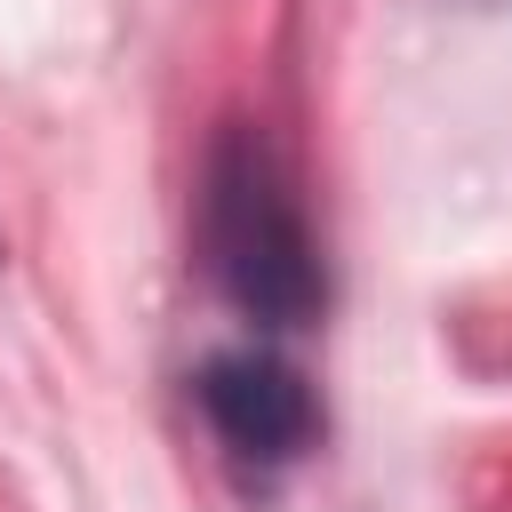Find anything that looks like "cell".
Wrapping results in <instances>:
<instances>
[{
    "instance_id": "obj_1",
    "label": "cell",
    "mask_w": 512,
    "mask_h": 512,
    "mask_svg": "<svg viewBox=\"0 0 512 512\" xmlns=\"http://www.w3.org/2000/svg\"><path fill=\"white\" fill-rule=\"evenodd\" d=\"M200 248H208L216 288H224L248 320H272V328L320 320V296H328L320 248H312V224H304V208H296L288 168L272 160V144H264L256 128H232V136L208 152Z\"/></svg>"
},
{
    "instance_id": "obj_2",
    "label": "cell",
    "mask_w": 512,
    "mask_h": 512,
    "mask_svg": "<svg viewBox=\"0 0 512 512\" xmlns=\"http://www.w3.org/2000/svg\"><path fill=\"white\" fill-rule=\"evenodd\" d=\"M200 408L216 424V440L248 464H288L312 448L320 432V408H312V384L280 360V352H216L200 368Z\"/></svg>"
}]
</instances>
